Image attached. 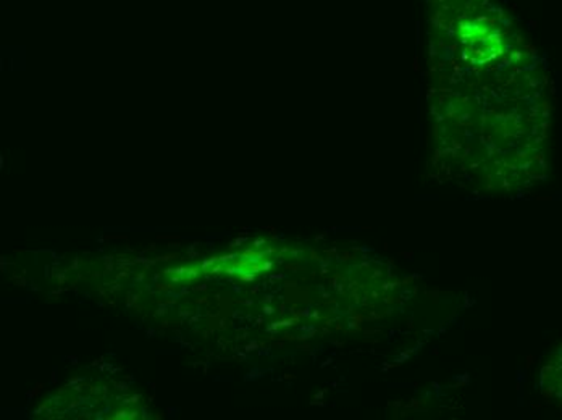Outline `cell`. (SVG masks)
<instances>
[{
  "label": "cell",
  "mask_w": 562,
  "mask_h": 420,
  "mask_svg": "<svg viewBox=\"0 0 562 420\" xmlns=\"http://www.w3.org/2000/svg\"><path fill=\"white\" fill-rule=\"evenodd\" d=\"M560 364H562V361L560 362ZM560 375H562V372H560Z\"/></svg>",
  "instance_id": "obj_1"
}]
</instances>
